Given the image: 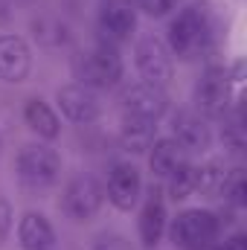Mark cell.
Segmentation results:
<instances>
[{
	"label": "cell",
	"mask_w": 247,
	"mask_h": 250,
	"mask_svg": "<svg viewBox=\"0 0 247 250\" xmlns=\"http://www.w3.org/2000/svg\"><path fill=\"white\" fill-rule=\"evenodd\" d=\"M93 250H131V245H128V239L120 236V233H105V236L96 239Z\"/></svg>",
	"instance_id": "25"
},
{
	"label": "cell",
	"mask_w": 247,
	"mask_h": 250,
	"mask_svg": "<svg viewBox=\"0 0 247 250\" xmlns=\"http://www.w3.org/2000/svg\"><path fill=\"white\" fill-rule=\"evenodd\" d=\"M18 242L21 250H53L56 248V230L41 212H23L18 221Z\"/></svg>",
	"instance_id": "15"
},
{
	"label": "cell",
	"mask_w": 247,
	"mask_h": 250,
	"mask_svg": "<svg viewBox=\"0 0 247 250\" xmlns=\"http://www.w3.org/2000/svg\"><path fill=\"white\" fill-rule=\"evenodd\" d=\"M212 38H215V26H212V18H209L206 6L204 3H189L172 18L166 47H169L172 56L189 62V59L204 56L212 47Z\"/></svg>",
	"instance_id": "1"
},
{
	"label": "cell",
	"mask_w": 247,
	"mask_h": 250,
	"mask_svg": "<svg viewBox=\"0 0 247 250\" xmlns=\"http://www.w3.org/2000/svg\"><path fill=\"white\" fill-rule=\"evenodd\" d=\"M32 32H35L38 44H44V47H64V44L70 41L67 26H64L62 21H56V18H41V21H35V23H32Z\"/></svg>",
	"instance_id": "21"
},
{
	"label": "cell",
	"mask_w": 247,
	"mask_h": 250,
	"mask_svg": "<svg viewBox=\"0 0 247 250\" xmlns=\"http://www.w3.org/2000/svg\"><path fill=\"white\" fill-rule=\"evenodd\" d=\"M224 178H227L224 163L221 160H206V163L198 166V187H195V192H204V195L215 198V195H221Z\"/></svg>",
	"instance_id": "20"
},
{
	"label": "cell",
	"mask_w": 247,
	"mask_h": 250,
	"mask_svg": "<svg viewBox=\"0 0 247 250\" xmlns=\"http://www.w3.org/2000/svg\"><path fill=\"white\" fill-rule=\"evenodd\" d=\"M221 198L233 207H245L247 201V184H245V169H230L221 187Z\"/></svg>",
	"instance_id": "23"
},
{
	"label": "cell",
	"mask_w": 247,
	"mask_h": 250,
	"mask_svg": "<svg viewBox=\"0 0 247 250\" xmlns=\"http://www.w3.org/2000/svg\"><path fill=\"white\" fill-rule=\"evenodd\" d=\"M23 120H26V125H29L41 140H56V137L62 134V120H59V114H56L44 99H38V96L23 105Z\"/></svg>",
	"instance_id": "18"
},
{
	"label": "cell",
	"mask_w": 247,
	"mask_h": 250,
	"mask_svg": "<svg viewBox=\"0 0 247 250\" xmlns=\"http://www.w3.org/2000/svg\"><path fill=\"white\" fill-rule=\"evenodd\" d=\"M224 125H221V140H224V146L230 148V151H245V125H242V111L236 108V111H227L224 117Z\"/></svg>",
	"instance_id": "22"
},
{
	"label": "cell",
	"mask_w": 247,
	"mask_h": 250,
	"mask_svg": "<svg viewBox=\"0 0 247 250\" xmlns=\"http://www.w3.org/2000/svg\"><path fill=\"white\" fill-rule=\"evenodd\" d=\"M157 140V123L140 120V117H123V128H120V143L125 151L131 154H143L151 148V143Z\"/></svg>",
	"instance_id": "17"
},
{
	"label": "cell",
	"mask_w": 247,
	"mask_h": 250,
	"mask_svg": "<svg viewBox=\"0 0 247 250\" xmlns=\"http://www.w3.org/2000/svg\"><path fill=\"white\" fill-rule=\"evenodd\" d=\"M175 3L178 0H134V9H143L148 18H163V15L172 12Z\"/></svg>",
	"instance_id": "24"
},
{
	"label": "cell",
	"mask_w": 247,
	"mask_h": 250,
	"mask_svg": "<svg viewBox=\"0 0 247 250\" xmlns=\"http://www.w3.org/2000/svg\"><path fill=\"white\" fill-rule=\"evenodd\" d=\"M230 102H233V82H230V73L218 64L206 67L195 84V105L201 111V117H209V120H221L227 111H230Z\"/></svg>",
	"instance_id": "5"
},
{
	"label": "cell",
	"mask_w": 247,
	"mask_h": 250,
	"mask_svg": "<svg viewBox=\"0 0 247 250\" xmlns=\"http://www.w3.org/2000/svg\"><path fill=\"white\" fill-rule=\"evenodd\" d=\"M0 151H3V137H0Z\"/></svg>",
	"instance_id": "29"
},
{
	"label": "cell",
	"mask_w": 247,
	"mask_h": 250,
	"mask_svg": "<svg viewBox=\"0 0 247 250\" xmlns=\"http://www.w3.org/2000/svg\"><path fill=\"white\" fill-rule=\"evenodd\" d=\"M12 21V3L9 0H0V26H6Z\"/></svg>",
	"instance_id": "28"
},
{
	"label": "cell",
	"mask_w": 247,
	"mask_h": 250,
	"mask_svg": "<svg viewBox=\"0 0 247 250\" xmlns=\"http://www.w3.org/2000/svg\"><path fill=\"white\" fill-rule=\"evenodd\" d=\"M134 64L143 76V82L157 84V87H169L172 76H175V64H172V53L169 47L157 38V35H143L134 44Z\"/></svg>",
	"instance_id": "6"
},
{
	"label": "cell",
	"mask_w": 247,
	"mask_h": 250,
	"mask_svg": "<svg viewBox=\"0 0 247 250\" xmlns=\"http://www.w3.org/2000/svg\"><path fill=\"white\" fill-rule=\"evenodd\" d=\"M166 181H169V198L172 201H186L195 192V187H198V166L186 160V163L178 166V172H172Z\"/></svg>",
	"instance_id": "19"
},
{
	"label": "cell",
	"mask_w": 247,
	"mask_h": 250,
	"mask_svg": "<svg viewBox=\"0 0 247 250\" xmlns=\"http://www.w3.org/2000/svg\"><path fill=\"white\" fill-rule=\"evenodd\" d=\"M120 102H123L125 117H140L148 123L163 120L169 111V93L157 84H148V82H137V84L125 87Z\"/></svg>",
	"instance_id": "8"
},
{
	"label": "cell",
	"mask_w": 247,
	"mask_h": 250,
	"mask_svg": "<svg viewBox=\"0 0 247 250\" xmlns=\"http://www.w3.org/2000/svg\"><path fill=\"white\" fill-rule=\"evenodd\" d=\"M221 236V218L209 209H184L172 221V242L181 250H206Z\"/></svg>",
	"instance_id": "4"
},
{
	"label": "cell",
	"mask_w": 247,
	"mask_h": 250,
	"mask_svg": "<svg viewBox=\"0 0 247 250\" xmlns=\"http://www.w3.org/2000/svg\"><path fill=\"white\" fill-rule=\"evenodd\" d=\"M56 102H59V111H62L64 120H70V123H76V125L93 123V120L99 117V111H102L96 90H90V87H84V84H79V82L59 87Z\"/></svg>",
	"instance_id": "11"
},
{
	"label": "cell",
	"mask_w": 247,
	"mask_h": 250,
	"mask_svg": "<svg viewBox=\"0 0 247 250\" xmlns=\"http://www.w3.org/2000/svg\"><path fill=\"white\" fill-rule=\"evenodd\" d=\"M105 195L108 201L123 209V212H131L143 195V178H140V169L128 160H120L111 166L108 172V184H105Z\"/></svg>",
	"instance_id": "10"
},
{
	"label": "cell",
	"mask_w": 247,
	"mask_h": 250,
	"mask_svg": "<svg viewBox=\"0 0 247 250\" xmlns=\"http://www.w3.org/2000/svg\"><path fill=\"white\" fill-rule=\"evenodd\" d=\"M18 181L32 192H41V189H50L59 184L62 178V157L56 148L44 146V143H32V146H23L21 154H18Z\"/></svg>",
	"instance_id": "3"
},
{
	"label": "cell",
	"mask_w": 247,
	"mask_h": 250,
	"mask_svg": "<svg viewBox=\"0 0 247 250\" xmlns=\"http://www.w3.org/2000/svg\"><path fill=\"white\" fill-rule=\"evenodd\" d=\"M137 29V9L131 0H102L99 3V32L108 44H125L131 41Z\"/></svg>",
	"instance_id": "9"
},
{
	"label": "cell",
	"mask_w": 247,
	"mask_h": 250,
	"mask_svg": "<svg viewBox=\"0 0 247 250\" xmlns=\"http://www.w3.org/2000/svg\"><path fill=\"white\" fill-rule=\"evenodd\" d=\"M137 230H140V242L145 250H154L160 245L163 233H166V201H163V192L151 187V192L145 195V204L140 209V221H137Z\"/></svg>",
	"instance_id": "14"
},
{
	"label": "cell",
	"mask_w": 247,
	"mask_h": 250,
	"mask_svg": "<svg viewBox=\"0 0 247 250\" xmlns=\"http://www.w3.org/2000/svg\"><path fill=\"white\" fill-rule=\"evenodd\" d=\"M125 67L123 59L117 53L114 44L108 41H99L96 47L84 50L76 62V76H79V84L90 87V90H111L120 84Z\"/></svg>",
	"instance_id": "2"
},
{
	"label": "cell",
	"mask_w": 247,
	"mask_h": 250,
	"mask_svg": "<svg viewBox=\"0 0 247 250\" xmlns=\"http://www.w3.org/2000/svg\"><path fill=\"white\" fill-rule=\"evenodd\" d=\"M102 201H105V187L90 175H79L64 187L62 204H64V212L73 221H90L102 209Z\"/></svg>",
	"instance_id": "7"
},
{
	"label": "cell",
	"mask_w": 247,
	"mask_h": 250,
	"mask_svg": "<svg viewBox=\"0 0 247 250\" xmlns=\"http://www.w3.org/2000/svg\"><path fill=\"white\" fill-rule=\"evenodd\" d=\"M32 70V50L21 35L3 32L0 35V79L9 84H21L26 82Z\"/></svg>",
	"instance_id": "12"
},
{
	"label": "cell",
	"mask_w": 247,
	"mask_h": 250,
	"mask_svg": "<svg viewBox=\"0 0 247 250\" xmlns=\"http://www.w3.org/2000/svg\"><path fill=\"white\" fill-rule=\"evenodd\" d=\"M215 250H247V239L245 236H233V239H227L224 245H218Z\"/></svg>",
	"instance_id": "27"
},
{
	"label": "cell",
	"mask_w": 247,
	"mask_h": 250,
	"mask_svg": "<svg viewBox=\"0 0 247 250\" xmlns=\"http://www.w3.org/2000/svg\"><path fill=\"white\" fill-rule=\"evenodd\" d=\"M186 163V151L172 140V137H157L148 148V166H151V175L166 181L172 172H178V166Z\"/></svg>",
	"instance_id": "16"
},
{
	"label": "cell",
	"mask_w": 247,
	"mask_h": 250,
	"mask_svg": "<svg viewBox=\"0 0 247 250\" xmlns=\"http://www.w3.org/2000/svg\"><path fill=\"white\" fill-rule=\"evenodd\" d=\"M172 140L186 154H204L212 143V131L206 125V117L195 111H178L172 117Z\"/></svg>",
	"instance_id": "13"
},
{
	"label": "cell",
	"mask_w": 247,
	"mask_h": 250,
	"mask_svg": "<svg viewBox=\"0 0 247 250\" xmlns=\"http://www.w3.org/2000/svg\"><path fill=\"white\" fill-rule=\"evenodd\" d=\"M12 218H15V212H12V204L6 201V198H0V245L9 239V233H12Z\"/></svg>",
	"instance_id": "26"
}]
</instances>
